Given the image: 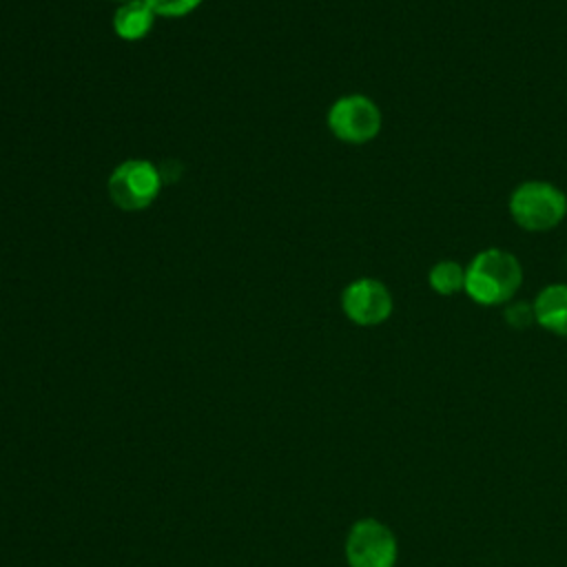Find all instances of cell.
<instances>
[{
    "label": "cell",
    "mask_w": 567,
    "mask_h": 567,
    "mask_svg": "<svg viewBox=\"0 0 567 567\" xmlns=\"http://www.w3.org/2000/svg\"><path fill=\"white\" fill-rule=\"evenodd\" d=\"M523 281L518 259L501 248L478 252L465 268V292L481 306L505 303Z\"/></svg>",
    "instance_id": "1"
},
{
    "label": "cell",
    "mask_w": 567,
    "mask_h": 567,
    "mask_svg": "<svg viewBox=\"0 0 567 567\" xmlns=\"http://www.w3.org/2000/svg\"><path fill=\"white\" fill-rule=\"evenodd\" d=\"M509 213L525 230H549L567 215V197L549 182H525L512 193Z\"/></svg>",
    "instance_id": "2"
},
{
    "label": "cell",
    "mask_w": 567,
    "mask_h": 567,
    "mask_svg": "<svg viewBox=\"0 0 567 567\" xmlns=\"http://www.w3.org/2000/svg\"><path fill=\"white\" fill-rule=\"evenodd\" d=\"M106 190L117 208L128 213L144 210L157 199L162 190V175L148 159H124L109 175Z\"/></svg>",
    "instance_id": "3"
},
{
    "label": "cell",
    "mask_w": 567,
    "mask_h": 567,
    "mask_svg": "<svg viewBox=\"0 0 567 567\" xmlns=\"http://www.w3.org/2000/svg\"><path fill=\"white\" fill-rule=\"evenodd\" d=\"M326 122L337 140L346 144H365L381 131V111L370 97L350 93L332 102Z\"/></svg>",
    "instance_id": "4"
},
{
    "label": "cell",
    "mask_w": 567,
    "mask_h": 567,
    "mask_svg": "<svg viewBox=\"0 0 567 567\" xmlns=\"http://www.w3.org/2000/svg\"><path fill=\"white\" fill-rule=\"evenodd\" d=\"M396 538L388 525L377 518L357 520L346 538V558L350 567H394Z\"/></svg>",
    "instance_id": "5"
},
{
    "label": "cell",
    "mask_w": 567,
    "mask_h": 567,
    "mask_svg": "<svg viewBox=\"0 0 567 567\" xmlns=\"http://www.w3.org/2000/svg\"><path fill=\"white\" fill-rule=\"evenodd\" d=\"M341 308L343 315L357 326H379L392 312V295L379 279L361 277L343 288Z\"/></svg>",
    "instance_id": "6"
},
{
    "label": "cell",
    "mask_w": 567,
    "mask_h": 567,
    "mask_svg": "<svg viewBox=\"0 0 567 567\" xmlns=\"http://www.w3.org/2000/svg\"><path fill=\"white\" fill-rule=\"evenodd\" d=\"M532 306L536 323L558 337H567V284L543 288Z\"/></svg>",
    "instance_id": "7"
},
{
    "label": "cell",
    "mask_w": 567,
    "mask_h": 567,
    "mask_svg": "<svg viewBox=\"0 0 567 567\" xmlns=\"http://www.w3.org/2000/svg\"><path fill=\"white\" fill-rule=\"evenodd\" d=\"M155 13L144 0H126L113 13V31L120 40L137 42L146 38L155 24Z\"/></svg>",
    "instance_id": "8"
},
{
    "label": "cell",
    "mask_w": 567,
    "mask_h": 567,
    "mask_svg": "<svg viewBox=\"0 0 567 567\" xmlns=\"http://www.w3.org/2000/svg\"><path fill=\"white\" fill-rule=\"evenodd\" d=\"M430 286L439 295H454L458 290H465V268L458 261L443 259L432 266L430 270Z\"/></svg>",
    "instance_id": "9"
},
{
    "label": "cell",
    "mask_w": 567,
    "mask_h": 567,
    "mask_svg": "<svg viewBox=\"0 0 567 567\" xmlns=\"http://www.w3.org/2000/svg\"><path fill=\"white\" fill-rule=\"evenodd\" d=\"M159 18H184L193 13L204 0H144Z\"/></svg>",
    "instance_id": "10"
},
{
    "label": "cell",
    "mask_w": 567,
    "mask_h": 567,
    "mask_svg": "<svg viewBox=\"0 0 567 567\" xmlns=\"http://www.w3.org/2000/svg\"><path fill=\"white\" fill-rule=\"evenodd\" d=\"M505 319H507V323L514 326V328H525V326H529L532 321H536V319H534V306L523 303V301L512 303V306H507V310H505Z\"/></svg>",
    "instance_id": "11"
},
{
    "label": "cell",
    "mask_w": 567,
    "mask_h": 567,
    "mask_svg": "<svg viewBox=\"0 0 567 567\" xmlns=\"http://www.w3.org/2000/svg\"><path fill=\"white\" fill-rule=\"evenodd\" d=\"M117 2H126V0H117Z\"/></svg>",
    "instance_id": "12"
}]
</instances>
